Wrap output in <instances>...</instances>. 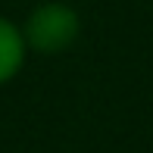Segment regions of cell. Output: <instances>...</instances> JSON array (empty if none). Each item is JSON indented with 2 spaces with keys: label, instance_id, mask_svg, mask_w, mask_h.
<instances>
[{
  "label": "cell",
  "instance_id": "1",
  "mask_svg": "<svg viewBox=\"0 0 153 153\" xmlns=\"http://www.w3.org/2000/svg\"><path fill=\"white\" fill-rule=\"evenodd\" d=\"M81 34V16L75 6L62 3V0H47V3L34 6L22 25L25 47L34 53H62L78 41Z\"/></svg>",
  "mask_w": 153,
  "mask_h": 153
},
{
  "label": "cell",
  "instance_id": "2",
  "mask_svg": "<svg viewBox=\"0 0 153 153\" xmlns=\"http://www.w3.org/2000/svg\"><path fill=\"white\" fill-rule=\"evenodd\" d=\"M25 53H28V47H25L22 28L10 22L6 16H0V85H6L19 75Z\"/></svg>",
  "mask_w": 153,
  "mask_h": 153
}]
</instances>
